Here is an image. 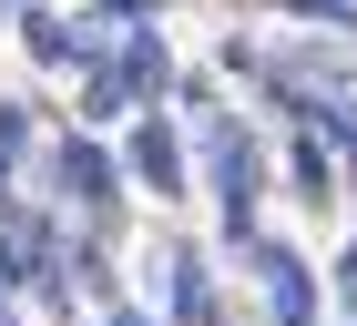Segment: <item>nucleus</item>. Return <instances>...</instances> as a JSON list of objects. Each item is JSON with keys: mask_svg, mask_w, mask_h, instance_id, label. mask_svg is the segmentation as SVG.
I'll list each match as a JSON object with an SVG mask.
<instances>
[{"mask_svg": "<svg viewBox=\"0 0 357 326\" xmlns=\"http://www.w3.org/2000/svg\"><path fill=\"white\" fill-rule=\"evenodd\" d=\"M204 194H215V215H225V244L245 255V244L266 235V143H255L235 112L204 123Z\"/></svg>", "mask_w": 357, "mask_h": 326, "instance_id": "1", "label": "nucleus"}, {"mask_svg": "<svg viewBox=\"0 0 357 326\" xmlns=\"http://www.w3.org/2000/svg\"><path fill=\"white\" fill-rule=\"evenodd\" d=\"M0 296L72 306V235H61L52 204H10L0 215Z\"/></svg>", "mask_w": 357, "mask_h": 326, "instance_id": "2", "label": "nucleus"}, {"mask_svg": "<svg viewBox=\"0 0 357 326\" xmlns=\"http://www.w3.org/2000/svg\"><path fill=\"white\" fill-rule=\"evenodd\" d=\"M52 194L82 215V235H102V224L123 215V153H112L102 133H82V123L52 133Z\"/></svg>", "mask_w": 357, "mask_h": 326, "instance_id": "3", "label": "nucleus"}, {"mask_svg": "<svg viewBox=\"0 0 357 326\" xmlns=\"http://www.w3.org/2000/svg\"><path fill=\"white\" fill-rule=\"evenodd\" d=\"M123 173H133L153 204H184L194 194V163H184V123L174 112H133L123 123Z\"/></svg>", "mask_w": 357, "mask_h": 326, "instance_id": "4", "label": "nucleus"}, {"mask_svg": "<svg viewBox=\"0 0 357 326\" xmlns=\"http://www.w3.org/2000/svg\"><path fill=\"white\" fill-rule=\"evenodd\" d=\"M245 265H255V286H266V316H275V326H317V316H327V275L306 265L296 244L255 235V244H245Z\"/></svg>", "mask_w": 357, "mask_h": 326, "instance_id": "5", "label": "nucleus"}, {"mask_svg": "<svg viewBox=\"0 0 357 326\" xmlns=\"http://www.w3.org/2000/svg\"><path fill=\"white\" fill-rule=\"evenodd\" d=\"M112 61H123V82H133V112H164V102H174V52H164V31H153V21L123 31Z\"/></svg>", "mask_w": 357, "mask_h": 326, "instance_id": "6", "label": "nucleus"}, {"mask_svg": "<svg viewBox=\"0 0 357 326\" xmlns=\"http://www.w3.org/2000/svg\"><path fill=\"white\" fill-rule=\"evenodd\" d=\"M164 306H174V326H215L225 306H215V265H204V244H174L164 255Z\"/></svg>", "mask_w": 357, "mask_h": 326, "instance_id": "7", "label": "nucleus"}, {"mask_svg": "<svg viewBox=\"0 0 357 326\" xmlns=\"http://www.w3.org/2000/svg\"><path fill=\"white\" fill-rule=\"evenodd\" d=\"M286 184H296V204H337V194H347L327 133H296V143H286Z\"/></svg>", "mask_w": 357, "mask_h": 326, "instance_id": "8", "label": "nucleus"}, {"mask_svg": "<svg viewBox=\"0 0 357 326\" xmlns=\"http://www.w3.org/2000/svg\"><path fill=\"white\" fill-rule=\"evenodd\" d=\"M112 123H133V82H123V61H92L82 72V133H112Z\"/></svg>", "mask_w": 357, "mask_h": 326, "instance_id": "9", "label": "nucleus"}, {"mask_svg": "<svg viewBox=\"0 0 357 326\" xmlns=\"http://www.w3.org/2000/svg\"><path fill=\"white\" fill-rule=\"evenodd\" d=\"M72 296L112 306V244H102V235H72Z\"/></svg>", "mask_w": 357, "mask_h": 326, "instance_id": "10", "label": "nucleus"}, {"mask_svg": "<svg viewBox=\"0 0 357 326\" xmlns=\"http://www.w3.org/2000/svg\"><path fill=\"white\" fill-rule=\"evenodd\" d=\"M286 21H317L327 41H357V0H275Z\"/></svg>", "mask_w": 357, "mask_h": 326, "instance_id": "11", "label": "nucleus"}, {"mask_svg": "<svg viewBox=\"0 0 357 326\" xmlns=\"http://www.w3.org/2000/svg\"><path fill=\"white\" fill-rule=\"evenodd\" d=\"M327 153H337V173L357 194V102H327Z\"/></svg>", "mask_w": 357, "mask_h": 326, "instance_id": "12", "label": "nucleus"}, {"mask_svg": "<svg viewBox=\"0 0 357 326\" xmlns=\"http://www.w3.org/2000/svg\"><path fill=\"white\" fill-rule=\"evenodd\" d=\"M31 153V102H0V163Z\"/></svg>", "mask_w": 357, "mask_h": 326, "instance_id": "13", "label": "nucleus"}, {"mask_svg": "<svg viewBox=\"0 0 357 326\" xmlns=\"http://www.w3.org/2000/svg\"><path fill=\"white\" fill-rule=\"evenodd\" d=\"M153 10H174V0H92V21H123V31H143Z\"/></svg>", "mask_w": 357, "mask_h": 326, "instance_id": "14", "label": "nucleus"}, {"mask_svg": "<svg viewBox=\"0 0 357 326\" xmlns=\"http://www.w3.org/2000/svg\"><path fill=\"white\" fill-rule=\"evenodd\" d=\"M327 296L347 306V326H357V244H347V255H337V265H327Z\"/></svg>", "mask_w": 357, "mask_h": 326, "instance_id": "15", "label": "nucleus"}, {"mask_svg": "<svg viewBox=\"0 0 357 326\" xmlns=\"http://www.w3.org/2000/svg\"><path fill=\"white\" fill-rule=\"evenodd\" d=\"M92 326H164V316H133V306H102Z\"/></svg>", "mask_w": 357, "mask_h": 326, "instance_id": "16", "label": "nucleus"}, {"mask_svg": "<svg viewBox=\"0 0 357 326\" xmlns=\"http://www.w3.org/2000/svg\"><path fill=\"white\" fill-rule=\"evenodd\" d=\"M21 10H31V0H0V21H21Z\"/></svg>", "mask_w": 357, "mask_h": 326, "instance_id": "17", "label": "nucleus"}, {"mask_svg": "<svg viewBox=\"0 0 357 326\" xmlns=\"http://www.w3.org/2000/svg\"><path fill=\"white\" fill-rule=\"evenodd\" d=\"M0 326H21V316H10V296H0Z\"/></svg>", "mask_w": 357, "mask_h": 326, "instance_id": "18", "label": "nucleus"}]
</instances>
